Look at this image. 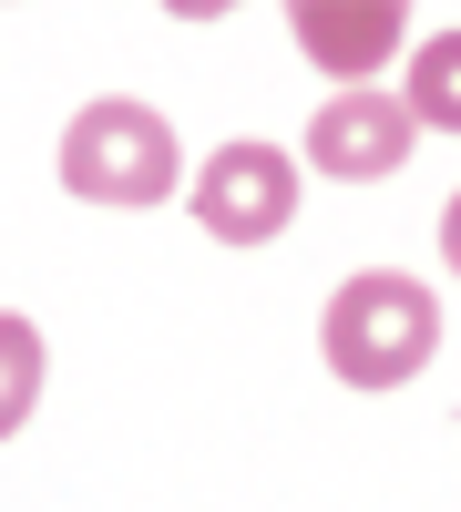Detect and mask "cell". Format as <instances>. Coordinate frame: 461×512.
I'll use <instances>...</instances> for the list:
<instances>
[{
    "label": "cell",
    "instance_id": "6da1fadb",
    "mask_svg": "<svg viewBox=\"0 0 461 512\" xmlns=\"http://www.w3.org/2000/svg\"><path fill=\"white\" fill-rule=\"evenodd\" d=\"M318 349H328V369H339L349 390H400V379L441 349V297L421 277H400V267H369V277H349L328 297Z\"/></svg>",
    "mask_w": 461,
    "mask_h": 512
},
{
    "label": "cell",
    "instance_id": "7a4b0ae2",
    "mask_svg": "<svg viewBox=\"0 0 461 512\" xmlns=\"http://www.w3.org/2000/svg\"><path fill=\"white\" fill-rule=\"evenodd\" d=\"M175 164H185L175 123H164L154 103H123V93L82 103L72 134H62V185L82 205H164L175 195Z\"/></svg>",
    "mask_w": 461,
    "mask_h": 512
},
{
    "label": "cell",
    "instance_id": "3957f363",
    "mask_svg": "<svg viewBox=\"0 0 461 512\" xmlns=\"http://www.w3.org/2000/svg\"><path fill=\"white\" fill-rule=\"evenodd\" d=\"M298 216V164L277 144H216L195 164V226L216 246H267Z\"/></svg>",
    "mask_w": 461,
    "mask_h": 512
},
{
    "label": "cell",
    "instance_id": "277c9868",
    "mask_svg": "<svg viewBox=\"0 0 461 512\" xmlns=\"http://www.w3.org/2000/svg\"><path fill=\"white\" fill-rule=\"evenodd\" d=\"M400 154H410V113H400V93H380V82H349V93L318 103V123H308V164L318 175L369 185V175H390Z\"/></svg>",
    "mask_w": 461,
    "mask_h": 512
},
{
    "label": "cell",
    "instance_id": "5b68a950",
    "mask_svg": "<svg viewBox=\"0 0 461 512\" xmlns=\"http://www.w3.org/2000/svg\"><path fill=\"white\" fill-rule=\"evenodd\" d=\"M400 41H410V11H400V0H298V52H308L318 72H339V93L369 82Z\"/></svg>",
    "mask_w": 461,
    "mask_h": 512
},
{
    "label": "cell",
    "instance_id": "8992f818",
    "mask_svg": "<svg viewBox=\"0 0 461 512\" xmlns=\"http://www.w3.org/2000/svg\"><path fill=\"white\" fill-rule=\"evenodd\" d=\"M400 113H410V134H461V31H431L421 52H410V82H400Z\"/></svg>",
    "mask_w": 461,
    "mask_h": 512
},
{
    "label": "cell",
    "instance_id": "52a82bcc",
    "mask_svg": "<svg viewBox=\"0 0 461 512\" xmlns=\"http://www.w3.org/2000/svg\"><path fill=\"white\" fill-rule=\"evenodd\" d=\"M31 400H41V328L21 308H0V441L31 420Z\"/></svg>",
    "mask_w": 461,
    "mask_h": 512
},
{
    "label": "cell",
    "instance_id": "ba28073f",
    "mask_svg": "<svg viewBox=\"0 0 461 512\" xmlns=\"http://www.w3.org/2000/svg\"><path fill=\"white\" fill-rule=\"evenodd\" d=\"M441 246H451V267H461V195H451V216H441Z\"/></svg>",
    "mask_w": 461,
    "mask_h": 512
}]
</instances>
